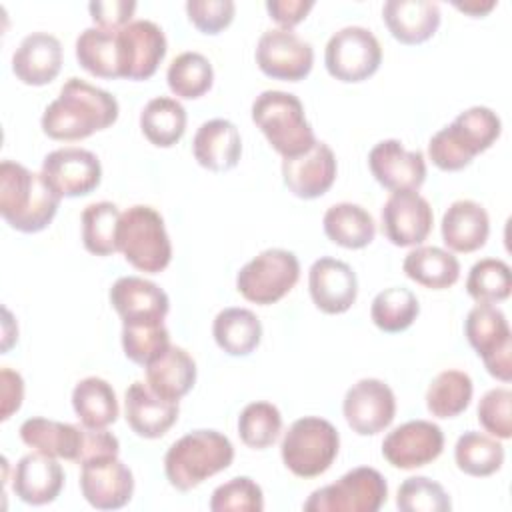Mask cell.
Returning a JSON list of instances; mask_svg holds the SVG:
<instances>
[{
  "label": "cell",
  "mask_w": 512,
  "mask_h": 512,
  "mask_svg": "<svg viewBox=\"0 0 512 512\" xmlns=\"http://www.w3.org/2000/svg\"><path fill=\"white\" fill-rule=\"evenodd\" d=\"M118 100L82 78H68L42 114V132L52 140H84L118 120Z\"/></svg>",
  "instance_id": "6da1fadb"
},
{
  "label": "cell",
  "mask_w": 512,
  "mask_h": 512,
  "mask_svg": "<svg viewBox=\"0 0 512 512\" xmlns=\"http://www.w3.org/2000/svg\"><path fill=\"white\" fill-rule=\"evenodd\" d=\"M60 200L42 174L14 160H2L0 216L10 228L24 234L44 230L54 220Z\"/></svg>",
  "instance_id": "7a4b0ae2"
},
{
  "label": "cell",
  "mask_w": 512,
  "mask_h": 512,
  "mask_svg": "<svg viewBox=\"0 0 512 512\" xmlns=\"http://www.w3.org/2000/svg\"><path fill=\"white\" fill-rule=\"evenodd\" d=\"M500 132L502 122L494 110L472 106L430 138L428 156L436 168L456 172L486 152L498 140Z\"/></svg>",
  "instance_id": "3957f363"
},
{
  "label": "cell",
  "mask_w": 512,
  "mask_h": 512,
  "mask_svg": "<svg viewBox=\"0 0 512 512\" xmlns=\"http://www.w3.org/2000/svg\"><path fill=\"white\" fill-rule=\"evenodd\" d=\"M234 460V446L218 430H192L178 438L164 456L168 482L188 492L210 476L226 470Z\"/></svg>",
  "instance_id": "277c9868"
},
{
  "label": "cell",
  "mask_w": 512,
  "mask_h": 512,
  "mask_svg": "<svg viewBox=\"0 0 512 512\" xmlns=\"http://www.w3.org/2000/svg\"><path fill=\"white\" fill-rule=\"evenodd\" d=\"M252 122L282 158L306 154L318 140L304 116L298 96L282 90H264L252 102Z\"/></svg>",
  "instance_id": "5b68a950"
},
{
  "label": "cell",
  "mask_w": 512,
  "mask_h": 512,
  "mask_svg": "<svg viewBox=\"0 0 512 512\" xmlns=\"http://www.w3.org/2000/svg\"><path fill=\"white\" fill-rule=\"evenodd\" d=\"M118 252L146 274H160L172 260V244L158 210L146 204L130 206L118 224Z\"/></svg>",
  "instance_id": "8992f818"
},
{
  "label": "cell",
  "mask_w": 512,
  "mask_h": 512,
  "mask_svg": "<svg viewBox=\"0 0 512 512\" xmlns=\"http://www.w3.org/2000/svg\"><path fill=\"white\" fill-rule=\"evenodd\" d=\"M340 434L332 422L320 416H304L292 422L282 438L284 466L298 478L324 474L338 456Z\"/></svg>",
  "instance_id": "52a82bcc"
},
{
  "label": "cell",
  "mask_w": 512,
  "mask_h": 512,
  "mask_svg": "<svg viewBox=\"0 0 512 512\" xmlns=\"http://www.w3.org/2000/svg\"><path fill=\"white\" fill-rule=\"evenodd\" d=\"M388 498L384 476L370 466H358L334 484L314 490L304 502L306 512H378Z\"/></svg>",
  "instance_id": "ba28073f"
},
{
  "label": "cell",
  "mask_w": 512,
  "mask_h": 512,
  "mask_svg": "<svg viewBox=\"0 0 512 512\" xmlns=\"http://www.w3.org/2000/svg\"><path fill=\"white\" fill-rule=\"evenodd\" d=\"M300 278V262L294 252L268 248L246 262L238 276V292L254 304L268 306L282 300Z\"/></svg>",
  "instance_id": "9c48e42d"
},
{
  "label": "cell",
  "mask_w": 512,
  "mask_h": 512,
  "mask_svg": "<svg viewBox=\"0 0 512 512\" xmlns=\"http://www.w3.org/2000/svg\"><path fill=\"white\" fill-rule=\"evenodd\" d=\"M382 62L378 38L362 26H346L334 32L324 50V64L340 82H364L376 74Z\"/></svg>",
  "instance_id": "30bf717a"
},
{
  "label": "cell",
  "mask_w": 512,
  "mask_h": 512,
  "mask_svg": "<svg viewBox=\"0 0 512 512\" xmlns=\"http://www.w3.org/2000/svg\"><path fill=\"white\" fill-rule=\"evenodd\" d=\"M464 334L482 358L490 376L510 382L512 378V334L502 310L492 304L474 306L464 322Z\"/></svg>",
  "instance_id": "8fae6325"
},
{
  "label": "cell",
  "mask_w": 512,
  "mask_h": 512,
  "mask_svg": "<svg viewBox=\"0 0 512 512\" xmlns=\"http://www.w3.org/2000/svg\"><path fill=\"white\" fill-rule=\"evenodd\" d=\"M256 64L268 78L298 82L310 74L314 50L296 32L272 28L256 44Z\"/></svg>",
  "instance_id": "7c38bea8"
},
{
  "label": "cell",
  "mask_w": 512,
  "mask_h": 512,
  "mask_svg": "<svg viewBox=\"0 0 512 512\" xmlns=\"http://www.w3.org/2000/svg\"><path fill=\"white\" fill-rule=\"evenodd\" d=\"M40 174L60 198H78L98 188L102 166L94 152L66 146L44 156Z\"/></svg>",
  "instance_id": "4fadbf2b"
},
{
  "label": "cell",
  "mask_w": 512,
  "mask_h": 512,
  "mask_svg": "<svg viewBox=\"0 0 512 512\" xmlns=\"http://www.w3.org/2000/svg\"><path fill=\"white\" fill-rule=\"evenodd\" d=\"M342 412L352 432L374 436L388 428L396 416L392 388L378 378H362L346 390Z\"/></svg>",
  "instance_id": "5bb4252c"
},
{
  "label": "cell",
  "mask_w": 512,
  "mask_h": 512,
  "mask_svg": "<svg viewBox=\"0 0 512 512\" xmlns=\"http://www.w3.org/2000/svg\"><path fill=\"white\" fill-rule=\"evenodd\" d=\"M444 450V432L428 420H410L396 426L382 442V456L400 470H414L434 462Z\"/></svg>",
  "instance_id": "9a60e30c"
},
{
  "label": "cell",
  "mask_w": 512,
  "mask_h": 512,
  "mask_svg": "<svg viewBox=\"0 0 512 512\" xmlns=\"http://www.w3.org/2000/svg\"><path fill=\"white\" fill-rule=\"evenodd\" d=\"M80 492L96 510H118L132 500V470L118 456L94 458L82 464Z\"/></svg>",
  "instance_id": "2e32d148"
},
{
  "label": "cell",
  "mask_w": 512,
  "mask_h": 512,
  "mask_svg": "<svg viewBox=\"0 0 512 512\" xmlns=\"http://www.w3.org/2000/svg\"><path fill=\"white\" fill-rule=\"evenodd\" d=\"M434 214L416 190L392 192L382 206V232L400 248L422 244L432 232Z\"/></svg>",
  "instance_id": "e0dca14e"
},
{
  "label": "cell",
  "mask_w": 512,
  "mask_h": 512,
  "mask_svg": "<svg viewBox=\"0 0 512 512\" xmlns=\"http://www.w3.org/2000/svg\"><path fill=\"white\" fill-rule=\"evenodd\" d=\"M368 166L380 186L390 192L416 190L426 180V160L420 150H406L400 140H382L368 154Z\"/></svg>",
  "instance_id": "ac0fdd59"
},
{
  "label": "cell",
  "mask_w": 512,
  "mask_h": 512,
  "mask_svg": "<svg viewBox=\"0 0 512 512\" xmlns=\"http://www.w3.org/2000/svg\"><path fill=\"white\" fill-rule=\"evenodd\" d=\"M118 34L122 50V78H152L168 50L162 28L152 20H132Z\"/></svg>",
  "instance_id": "d6986e66"
},
{
  "label": "cell",
  "mask_w": 512,
  "mask_h": 512,
  "mask_svg": "<svg viewBox=\"0 0 512 512\" xmlns=\"http://www.w3.org/2000/svg\"><path fill=\"white\" fill-rule=\"evenodd\" d=\"M308 290L314 306L324 314H344L358 296L356 272L342 260L322 256L308 272Z\"/></svg>",
  "instance_id": "ffe728a7"
},
{
  "label": "cell",
  "mask_w": 512,
  "mask_h": 512,
  "mask_svg": "<svg viewBox=\"0 0 512 512\" xmlns=\"http://www.w3.org/2000/svg\"><path fill=\"white\" fill-rule=\"evenodd\" d=\"M110 304L122 324H160L170 310L168 294L140 276L118 278L110 288Z\"/></svg>",
  "instance_id": "44dd1931"
},
{
  "label": "cell",
  "mask_w": 512,
  "mask_h": 512,
  "mask_svg": "<svg viewBox=\"0 0 512 512\" xmlns=\"http://www.w3.org/2000/svg\"><path fill=\"white\" fill-rule=\"evenodd\" d=\"M336 170V156L326 142H316L302 156L282 160L284 184L302 200H314L326 194L336 180Z\"/></svg>",
  "instance_id": "7402d4cb"
},
{
  "label": "cell",
  "mask_w": 512,
  "mask_h": 512,
  "mask_svg": "<svg viewBox=\"0 0 512 512\" xmlns=\"http://www.w3.org/2000/svg\"><path fill=\"white\" fill-rule=\"evenodd\" d=\"M64 486V470L54 456L30 452L22 456L12 472V492L32 506L54 502Z\"/></svg>",
  "instance_id": "603a6c76"
},
{
  "label": "cell",
  "mask_w": 512,
  "mask_h": 512,
  "mask_svg": "<svg viewBox=\"0 0 512 512\" xmlns=\"http://www.w3.org/2000/svg\"><path fill=\"white\" fill-rule=\"evenodd\" d=\"M178 412V402L158 396L146 382H132L126 390V422L140 438H162L176 424Z\"/></svg>",
  "instance_id": "cb8c5ba5"
},
{
  "label": "cell",
  "mask_w": 512,
  "mask_h": 512,
  "mask_svg": "<svg viewBox=\"0 0 512 512\" xmlns=\"http://www.w3.org/2000/svg\"><path fill=\"white\" fill-rule=\"evenodd\" d=\"M62 68V44L48 32L28 34L12 54V72L26 86L50 84Z\"/></svg>",
  "instance_id": "d4e9b609"
},
{
  "label": "cell",
  "mask_w": 512,
  "mask_h": 512,
  "mask_svg": "<svg viewBox=\"0 0 512 512\" xmlns=\"http://www.w3.org/2000/svg\"><path fill=\"white\" fill-rule=\"evenodd\" d=\"M192 154L210 172L232 170L242 156V138L236 124L226 118L204 122L194 134Z\"/></svg>",
  "instance_id": "484cf974"
},
{
  "label": "cell",
  "mask_w": 512,
  "mask_h": 512,
  "mask_svg": "<svg viewBox=\"0 0 512 512\" xmlns=\"http://www.w3.org/2000/svg\"><path fill=\"white\" fill-rule=\"evenodd\" d=\"M382 18L390 34L408 46L430 40L440 26V8L430 0H388Z\"/></svg>",
  "instance_id": "4316f807"
},
{
  "label": "cell",
  "mask_w": 512,
  "mask_h": 512,
  "mask_svg": "<svg viewBox=\"0 0 512 512\" xmlns=\"http://www.w3.org/2000/svg\"><path fill=\"white\" fill-rule=\"evenodd\" d=\"M86 426L56 422L48 418H28L20 426V438L26 446L54 458H64L80 464Z\"/></svg>",
  "instance_id": "83f0119b"
},
{
  "label": "cell",
  "mask_w": 512,
  "mask_h": 512,
  "mask_svg": "<svg viewBox=\"0 0 512 512\" xmlns=\"http://www.w3.org/2000/svg\"><path fill=\"white\" fill-rule=\"evenodd\" d=\"M442 240L452 252H476L490 234V218L474 200H456L442 216Z\"/></svg>",
  "instance_id": "f1b7e54d"
},
{
  "label": "cell",
  "mask_w": 512,
  "mask_h": 512,
  "mask_svg": "<svg viewBox=\"0 0 512 512\" xmlns=\"http://www.w3.org/2000/svg\"><path fill=\"white\" fill-rule=\"evenodd\" d=\"M146 384L162 398L178 402L196 382V362L180 346L170 344L146 366Z\"/></svg>",
  "instance_id": "f546056e"
},
{
  "label": "cell",
  "mask_w": 512,
  "mask_h": 512,
  "mask_svg": "<svg viewBox=\"0 0 512 512\" xmlns=\"http://www.w3.org/2000/svg\"><path fill=\"white\" fill-rule=\"evenodd\" d=\"M120 30H104L98 26L86 28L76 38L78 64L98 78H122Z\"/></svg>",
  "instance_id": "4dcf8cb0"
},
{
  "label": "cell",
  "mask_w": 512,
  "mask_h": 512,
  "mask_svg": "<svg viewBox=\"0 0 512 512\" xmlns=\"http://www.w3.org/2000/svg\"><path fill=\"white\" fill-rule=\"evenodd\" d=\"M404 274L416 284L430 290H444L458 282V258L438 246H418L410 250L402 262Z\"/></svg>",
  "instance_id": "1f68e13d"
},
{
  "label": "cell",
  "mask_w": 512,
  "mask_h": 512,
  "mask_svg": "<svg viewBox=\"0 0 512 512\" xmlns=\"http://www.w3.org/2000/svg\"><path fill=\"white\" fill-rule=\"evenodd\" d=\"M322 226L330 242L348 250H360L376 236V222L372 214L352 202L330 206L324 212Z\"/></svg>",
  "instance_id": "d6a6232c"
},
{
  "label": "cell",
  "mask_w": 512,
  "mask_h": 512,
  "mask_svg": "<svg viewBox=\"0 0 512 512\" xmlns=\"http://www.w3.org/2000/svg\"><path fill=\"white\" fill-rule=\"evenodd\" d=\"M212 334L228 356H248L262 340V324L252 310L232 306L216 314Z\"/></svg>",
  "instance_id": "836d02e7"
},
{
  "label": "cell",
  "mask_w": 512,
  "mask_h": 512,
  "mask_svg": "<svg viewBox=\"0 0 512 512\" xmlns=\"http://www.w3.org/2000/svg\"><path fill=\"white\" fill-rule=\"evenodd\" d=\"M72 408L86 428H106L118 418V400L110 382L98 376L82 378L72 390Z\"/></svg>",
  "instance_id": "e575fe53"
},
{
  "label": "cell",
  "mask_w": 512,
  "mask_h": 512,
  "mask_svg": "<svg viewBox=\"0 0 512 512\" xmlns=\"http://www.w3.org/2000/svg\"><path fill=\"white\" fill-rule=\"evenodd\" d=\"M140 130L150 144L170 148L186 132V110L176 98H152L140 114Z\"/></svg>",
  "instance_id": "d590c367"
},
{
  "label": "cell",
  "mask_w": 512,
  "mask_h": 512,
  "mask_svg": "<svg viewBox=\"0 0 512 512\" xmlns=\"http://www.w3.org/2000/svg\"><path fill=\"white\" fill-rule=\"evenodd\" d=\"M454 460L460 472L476 478L498 472L504 464V446L482 432H464L454 446Z\"/></svg>",
  "instance_id": "8d00e7d4"
},
{
  "label": "cell",
  "mask_w": 512,
  "mask_h": 512,
  "mask_svg": "<svg viewBox=\"0 0 512 512\" xmlns=\"http://www.w3.org/2000/svg\"><path fill=\"white\" fill-rule=\"evenodd\" d=\"M472 378L462 370L440 372L426 390V408L436 418L460 416L472 400Z\"/></svg>",
  "instance_id": "74e56055"
},
{
  "label": "cell",
  "mask_w": 512,
  "mask_h": 512,
  "mask_svg": "<svg viewBox=\"0 0 512 512\" xmlns=\"http://www.w3.org/2000/svg\"><path fill=\"white\" fill-rule=\"evenodd\" d=\"M420 314L418 298L404 286H392L378 292L370 306V318L382 332L396 334L414 324Z\"/></svg>",
  "instance_id": "f35d334b"
},
{
  "label": "cell",
  "mask_w": 512,
  "mask_h": 512,
  "mask_svg": "<svg viewBox=\"0 0 512 512\" xmlns=\"http://www.w3.org/2000/svg\"><path fill=\"white\" fill-rule=\"evenodd\" d=\"M166 82L174 96L184 100H196L212 88L214 70L204 54L190 50L178 54L170 62Z\"/></svg>",
  "instance_id": "ab89813d"
},
{
  "label": "cell",
  "mask_w": 512,
  "mask_h": 512,
  "mask_svg": "<svg viewBox=\"0 0 512 512\" xmlns=\"http://www.w3.org/2000/svg\"><path fill=\"white\" fill-rule=\"evenodd\" d=\"M122 212L112 202H94L82 212V244L90 254L118 252V224Z\"/></svg>",
  "instance_id": "60d3db41"
},
{
  "label": "cell",
  "mask_w": 512,
  "mask_h": 512,
  "mask_svg": "<svg viewBox=\"0 0 512 512\" xmlns=\"http://www.w3.org/2000/svg\"><path fill=\"white\" fill-rule=\"evenodd\" d=\"M512 272L504 260L482 258L478 260L466 278V292L478 304H496L510 296Z\"/></svg>",
  "instance_id": "b9f144b4"
},
{
  "label": "cell",
  "mask_w": 512,
  "mask_h": 512,
  "mask_svg": "<svg viewBox=\"0 0 512 512\" xmlns=\"http://www.w3.org/2000/svg\"><path fill=\"white\" fill-rule=\"evenodd\" d=\"M282 430V414L270 402H250L238 416L240 440L254 450H264L276 442Z\"/></svg>",
  "instance_id": "7bdbcfd3"
},
{
  "label": "cell",
  "mask_w": 512,
  "mask_h": 512,
  "mask_svg": "<svg viewBox=\"0 0 512 512\" xmlns=\"http://www.w3.org/2000/svg\"><path fill=\"white\" fill-rule=\"evenodd\" d=\"M396 506L402 512H448L452 502L442 484L426 476H410L398 486Z\"/></svg>",
  "instance_id": "ee69618b"
},
{
  "label": "cell",
  "mask_w": 512,
  "mask_h": 512,
  "mask_svg": "<svg viewBox=\"0 0 512 512\" xmlns=\"http://www.w3.org/2000/svg\"><path fill=\"white\" fill-rule=\"evenodd\" d=\"M170 346V332L160 324H122V348L128 360L146 366Z\"/></svg>",
  "instance_id": "f6af8a7d"
},
{
  "label": "cell",
  "mask_w": 512,
  "mask_h": 512,
  "mask_svg": "<svg viewBox=\"0 0 512 512\" xmlns=\"http://www.w3.org/2000/svg\"><path fill=\"white\" fill-rule=\"evenodd\" d=\"M212 512H262V488L248 476H236L220 484L210 498Z\"/></svg>",
  "instance_id": "bcb514c9"
},
{
  "label": "cell",
  "mask_w": 512,
  "mask_h": 512,
  "mask_svg": "<svg viewBox=\"0 0 512 512\" xmlns=\"http://www.w3.org/2000/svg\"><path fill=\"white\" fill-rule=\"evenodd\" d=\"M512 392L508 388L488 390L478 404V422L494 438H512Z\"/></svg>",
  "instance_id": "7dc6e473"
},
{
  "label": "cell",
  "mask_w": 512,
  "mask_h": 512,
  "mask_svg": "<svg viewBox=\"0 0 512 512\" xmlns=\"http://www.w3.org/2000/svg\"><path fill=\"white\" fill-rule=\"evenodd\" d=\"M236 4L232 0H188L186 14L188 20L202 34H220L234 20Z\"/></svg>",
  "instance_id": "c3c4849f"
},
{
  "label": "cell",
  "mask_w": 512,
  "mask_h": 512,
  "mask_svg": "<svg viewBox=\"0 0 512 512\" xmlns=\"http://www.w3.org/2000/svg\"><path fill=\"white\" fill-rule=\"evenodd\" d=\"M90 16L98 28L104 30H122L130 24V18L136 10L132 0H94L88 4Z\"/></svg>",
  "instance_id": "681fc988"
},
{
  "label": "cell",
  "mask_w": 512,
  "mask_h": 512,
  "mask_svg": "<svg viewBox=\"0 0 512 512\" xmlns=\"http://www.w3.org/2000/svg\"><path fill=\"white\" fill-rule=\"evenodd\" d=\"M314 8L312 0H268L266 10L270 18L280 24L284 30L294 28L300 24L308 12Z\"/></svg>",
  "instance_id": "f907efd6"
},
{
  "label": "cell",
  "mask_w": 512,
  "mask_h": 512,
  "mask_svg": "<svg viewBox=\"0 0 512 512\" xmlns=\"http://www.w3.org/2000/svg\"><path fill=\"white\" fill-rule=\"evenodd\" d=\"M0 394H2V420L6 422L14 412L20 410L24 400V380L18 372L4 366L0 370Z\"/></svg>",
  "instance_id": "816d5d0a"
},
{
  "label": "cell",
  "mask_w": 512,
  "mask_h": 512,
  "mask_svg": "<svg viewBox=\"0 0 512 512\" xmlns=\"http://www.w3.org/2000/svg\"><path fill=\"white\" fill-rule=\"evenodd\" d=\"M454 6H456L460 12L472 16V18H482V16H486V14L496 6V2H494V0H488V2H482V0H468V2H454Z\"/></svg>",
  "instance_id": "f5cc1de1"
}]
</instances>
